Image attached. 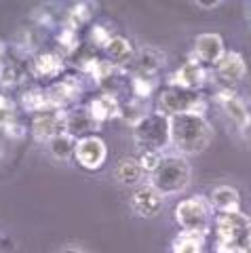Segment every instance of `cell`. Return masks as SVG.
<instances>
[{
    "label": "cell",
    "mask_w": 251,
    "mask_h": 253,
    "mask_svg": "<svg viewBox=\"0 0 251 253\" xmlns=\"http://www.w3.org/2000/svg\"><path fill=\"white\" fill-rule=\"evenodd\" d=\"M171 146L182 156L201 154L213 139V129L203 114H177L169 116Z\"/></svg>",
    "instance_id": "6da1fadb"
},
{
    "label": "cell",
    "mask_w": 251,
    "mask_h": 253,
    "mask_svg": "<svg viewBox=\"0 0 251 253\" xmlns=\"http://www.w3.org/2000/svg\"><path fill=\"white\" fill-rule=\"evenodd\" d=\"M215 253H243L251 247V217L245 211L213 215Z\"/></svg>",
    "instance_id": "7a4b0ae2"
},
{
    "label": "cell",
    "mask_w": 251,
    "mask_h": 253,
    "mask_svg": "<svg viewBox=\"0 0 251 253\" xmlns=\"http://www.w3.org/2000/svg\"><path fill=\"white\" fill-rule=\"evenodd\" d=\"M192 179L190 163L182 154H167L161 158L159 167L150 173V184L161 196L182 194Z\"/></svg>",
    "instance_id": "3957f363"
},
{
    "label": "cell",
    "mask_w": 251,
    "mask_h": 253,
    "mask_svg": "<svg viewBox=\"0 0 251 253\" xmlns=\"http://www.w3.org/2000/svg\"><path fill=\"white\" fill-rule=\"evenodd\" d=\"M213 209L207 199L203 196H190L175 205L173 217L182 232H192V234H209V228L213 224Z\"/></svg>",
    "instance_id": "277c9868"
},
{
    "label": "cell",
    "mask_w": 251,
    "mask_h": 253,
    "mask_svg": "<svg viewBox=\"0 0 251 253\" xmlns=\"http://www.w3.org/2000/svg\"><path fill=\"white\" fill-rule=\"evenodd\" d=\"M207 101L199 91H186L179 86H167L159 93L156 99V112L165 116H177V114H203L205 116Z\"/></svg>",
    "instance_id": "5b68a950"
},
{
    "label": "cell",
    "mask_w": 251,
    "mask_h": 253,
    "mask_svg": "<svg viewBox=\"0 0 251 253\" xmlns=\"http://www.w3.org/2000/svg\"><path fill=\"white\" fill-rule=\"evenodd\" d=\"M133 139L142 150H156V152L171 146L169 116L161 112H148L133 126Z\"/></svg>",
    "instance_id": "8992f818"
},
{
    "label": "cell",
    "mask_w": 251,
    "mask_h": 253,
    "mask_svg": "<svg viewBox=\"0 0 251 253\" xmlns=\"http://www.w3.org/2000/svg\"><path fill=\"white\" fill-rule=\"evenodd\" d=\"M215 101H217V106L222 108V112L232 121V125L237 126V129L247 131L249 126H251V110H249V104L241 97L237 91H232V89H228V86H224V89H219L215 93Z\"/></svg>",
    "instance_id": "52a82bcc"
},
{
    "label": "cell",
    "mask_w": 251,
    "mask_h": 253,
    "mask_svg": "<svg viewBox=\"0 0 251 253\" xmlns=\"http://www.w3.org/2000/svg\"><path fill=\"white\" fill-rule=\"evenodd\" d=\"M74 158L83 169L87 171H97L104 167L106 158H108V146L99 135H87L76 139V150Z\"/></svg>",
    "instance_id": "ba28073f"
},
{
    "label": "cell",
    "mask_w": 251,
    "mask_h": 253,
    "mask_svg": "<svg viewBox=\"0 0 251 253\" xmlns=\"http://www.w3.org/2000/svg\"><path fill=\"white\" fill-rule=\"evenodd\" d=\"M163 201H165V196H161L150 184H139L133 190L129 205L137 217L152 219L163 211Z\"/></svg>",
    "instance_id": "9c48e42d"
},
{
    "label": "cell",
    "mask_w": 251,
    "mask_h": 253,
    "mask_svg": "<svg viewBox=\"0 0 251 253\" xmlns=\"http://www.w3.org/2000/svg\"><path fill=\"white\" fill-rule=\"evenodd\" d=\"M226 46L224 38L215 34V32H205L194 38V49H192V59L199 61L201 66H215V63L224 57Z\"/></svg>",
    "instance_id": "30bf717a"
},
{
    "label": "cell",
    "mask_w": 251,
    "mask_h": 253,
    "mask_svg": "<svg viewBox=\"0 0 251 253\" xmlns=\"http://www.w3.org/2000/svg\"><path fill=\"white\" fill-rule=\"evenodd\" d=\"M66 133V110H53V112L36 114L32 121V135L38 141H49Z\"/></svg>",
    "instance_id": "8fae6325"
},
{
    "label": "cell",
    "mask_w": 251,
    "mask_h": 253,
    "mask_svg": "<svg viewBox=\"0 0 251 253\" xmlns=\"http://www.w3.org/2000/svg\"><path fill=\"white\" fill-rule=\"evenodd\" d=\"M215 76L226 86L239 84L247 76V61L239 51H226L224 57L215 63Z\"/></svg>",
    "instance_id": "7c38bea8"
},
{
    "label": "cell",
    "mask_w": 251,
    "mask_h": 253,
    "mask_svg": "<svg viewBox=\"0 0 251 253\" xmlns=\"http://www.w3.org/2000/svg\"><path fill=\"white\" fill-rule=\"evenodd\" d=\"M207 81V72L205 68L201 66L199 61H186L182 63L173 74L169 76V86H179V89H186V91H201V86L205 84Z\"/></svg>",
    "instance_id": "4fadbf2b"
},
{
    "label": "cell",
    "mask_w": 251,
    "mask_h": 253,
    "mask_svg": "<svg viewBox=\"0 0 251 253\" xmlns=\"http://www.w3.org/2000/svg\"><path fill=\"white\" fill-rule=\"evenodd\" d=\"M165 66V53L152 46H144L139 53H135V57L129 63V74L139 76V78H154L159 74V70Z\"/></svg>",
    "instance_id": "5bb4252c"
},
{
    "label": "cell",
    "mask_w": 251,
    "mask_h": 253,
    "mask_svg": "<svg viewBox=\"0 0 251 253\" xmlns=\"http://www.w3.org/2000/svg\"><path fill=\"white\" fill-rule=\"evenodd\" d=\"M44 91H46V97H49L53 110H64L83 93V84L76 76H64L61 81L53 83Z\"/></svg>",
    "instance_id": "9a60e30c"
},
{
    "label": "cell",
    "mask_w": 251,
    "mask_h": 253,
    "mask_svg": "<svg viewBox=\"0 0 251 253\" xmlns=\"http://www.w3.org/2000/svg\"><path fill=\"white\" fill-rule=\"evenodd\" d=\"M121 101L116 97L114 93H99L97 97H93L89 101V114L91 118L95 121V125H104L108 121H112V118H119L121 116Z\"/></svg>",
    "instance_id": "2e32d148"
},
{
    "label": "cell",
    "mask_w": 251,
    "mask_h": 253,
    "mask_svg": "<svg viewBox=\"0 0 251 253\" xmlns=\"http://www.w3.org/2000/svg\"><path fill=\"white\" fill-rule=\"evenodd\" d=\"M207 201L211 205V209H213V213H237V211H243L241 192L234 186H217V188H213Z\"/></svg>",
    "instance_id": "e0dca14e"
},
{
    "label": "cell",
    "mask_w": 251,
    "mask_h": 253,
    "mask_svg": "<svg viewBox=\"0 0 251 253\" xmlns=\"http://www.w3.org/2000/svg\"><path fill=\"white\" fill-rule=\"evenodd\" d=\"M99 129V125H95V121L91 118L87 108H76L72 112H66V133L72 135L76 139L93 135L91 131Z\"/></svg>",
    "instance_id": "ac0fdd59"
},
{
    "label": "cell",
    "mask_w": 251,
    "mask_h": 253,
    "mask_svg": "<svg viewBox=\"0 0 251 253\" xmlns=\"http://www.w3.org/2000/svg\"><path fill=\"white\" fill-rule=\"evenodd\" d=\"M106 53H108V61L114 68L116 66L127 68L133 61V57H135V49H133L129 38H125V36H112V41L106 46Z\"/></svg>",
    "instance_id": "d6986e66"
},
{
    "label": "cell",
    "mask_w": 251,
    "mask_h": 253,
    "mask_svg": "<svg viewBox=\"0 0 251 253\" xmlns=\"http://www.w3.org/2000/svg\"><path fill=\"white\" fill-rule=\"evenodd\" d=\"M144 169L139 167V163H137V158H133V156H123L119 163H116V167H114V177L121 181L123 186H139L142 184V179H144Z\"/></svg>",
    "instance_id": "ffe728a7"
},
{
    "label": "cell",
    "mask_w": 251,
    "mask_h": 253,
    "mask_svg": "<svg viewBox=\"0 0 251 253\" xmlns=\"http://www.w3.org/2000/svg\"><path fill=\"white\" fill-rule=\"evenodd\" d=\"M32 70L41 78L59 76V72L64 70V57L59 53H38L32 61Z\"/></svg>",
    "instance_id": "44dd1931"
},
{
    "label": "cell",
    "mask_w": 251,
    "mask_h": 253,
    "mask_svg": "<svg viewBox=\"0 0 251 253\" xmlns=\"http://www.w3.org/2000/svg\"><path fill=\"white\" fill-rule=\"evenodd\" d=\"M205 234H192V232H179L173 245H171V253H203L205 251Z\"/></svg>",
    "instance_id": "7402d4cb"
},
{
    "label": "cell",
    "mask_w": 251,
    "mask_h": 253,
    "mask_svg": "<svg viewBox=\"0 0 251 253\" xmlns=\"http://www.w3.org/2000/svg\"><path fill=\"white\" fill-rule=\"evenodd\" d=\"M74 150H76V137L68 135V133H59L57 137H53L49 141V154L57 161H70L74 158Z\"/></svg>",
    "instance_id": "603a6c76"
},
{
    "label": "cell",
    "mask_w": 251,
    "mask_h": 253,
    "mask_svg": "<svg viewBox=\"0 0 251 253\" xmlns=\"http://www.w3.org/2000/svg\"><path fill=\"white\" fill-rule=\"evenodd\" d=\"M21 104L23 108L28 110V112H53L51 108V101L46 97V91L44 89H32V91H26L21 97Z\"/></svg>",
    "instance_id": "cb8c5ba5"
},
{
    "label": "cell",
    "mask_w": 251,
    "mask_h": 253,
    "mask_svg": "<svg viewBox=\"0 0 251 253\" xmlns=\"http://www.w3.org/2000/svg\"><path fill=\"white\" fill-rule=\"evenodd\" d=\"M93 17V9H91V4H74L72 9L68 11L66 15V26L64 28H70V30H78V28H83V26H87V23L91 21Z\"/></svg>",
    "instance_id": "d4e9b609"
},
{
    "label": "cell",
    "mask_w": 251,
    "mask_h": 253,
    "mask_svg": "<svg viewBox=\"0 0 251 253\" xmlns=\"http://www.w3.org/2000/svg\"><path fill=\"white\" fill-rule=\"evenodd\" d=\"M146 114H148V112H146V106H144L142 99H135V97H133L131 101H127V104L121 106V116H123L131 126H135Z\"/></svg>",
    "instance_id": "484cf974"
},
{
    "label": "cell",
    "mask_w": 251,
    "mask_h": 253,
    "mask_svg": "<svg viewBox=\"0 0 251 253\" xmlns=\"http://www.w3.org/2000/svg\"><path fill=\"white\" fill-rule=\"evenodd\" d=\"M131 93L135 99H148L154 93V78H139L131 76Z\"/></svg>",
    "instance_id": "4316f807"
},
{
    "label": "cell",
    "mask_w": 251,
    "mask_h": 253,
    "mask_svg": "<svg viewBox=\"0 0 251 253\" xmlns=\"http://www.w3.org/2000/svg\"><path fill=\"white\" fill-rule=\"evenodd\" d=\"M57 46L66 55L74 53L78 49V34L76 30H70V28H61V32L57 34Z\"/></svg>",
    "instance_id": "83f0119b"
},
{
    "label": "cell",
    "mask_w": 251,
    "mask_h": 253,
    "mask_svg": "<svg viewBox=\"0 0 251 253\" xmlns=\"http://www.w3.org/2000/svg\"><path fill=\"white\" fill-rule=\"evenodd\" d=\"M161 158H163V154L161 152H156V150H142L139 152V156H137V163H139V167L144 169V173H150L159 167V163H161Z\"/></svg>",
    "instance_id": "f1b7e54d"
},
{
    "label": "cell",
    "mask_w": 251,
    "mask_h": 253,
    "mask_svg": "<svg viewBox=\"0 0 251 253\" xmlns=\"http://www.w3.org/2000/svg\"><path fill=\"white\" fill-rule=\"evenodd\" d=\"M89 38H91V44H95L97 49H106L112 41V36H110V30L106 26H93L91 32H89Z\"/></svg>",
    "instance_id": "f546056e"
},
{
    "label": "cell",
    "mask_w": 251,
    "mask_h": 253,
    "mask_svg": "<svg viewBox=\"0 0 251 253\" xmlns=\"http://www.w3.org/2000/svg\"><path fill=\"white\" fill-rule=\"evenodd\" d=\"M19 83V70L13 63H2L0 66V84L2 86H13Z\"/></svg>",
    "instance_id": "4dcf8cb0"
},
{
    "label": "cell",
    "mask_w": 251,
    "mask_h": 253,
    "mask_svg": "<svg viewBox=\"0 0 251 253\" xmlns=\"http://www.w3.org/2000/svg\"><path fill=\"white\" fill-rule=\"evenodd\" d=\"M15 118V106L13 101L6 97V95L0 93V126L6 125L9 121H13Z\"/></svg>",
    "instance_id": "1f68e13d"
},
{
    "label": "cell",
    "mask_w": 251,
    "mask_h": 253,
    "mask_svg": "<svg viewBox=\"0 0 251 253\" xmlns=\"http://www.w3.org/2000/svg\"><path fill=\"white\" fill-rule=\"evenodd\" d=\"M2 131H4V135L9 139H21L23 135H26V126H21L17 123V118H13V121L2 125Z\"/></svg>",
    "instance_id": "d6a6232c"
},
{
    "label": "cell",
    "mask_w": 251,
    "mask_h": 253,
    "mask_svg": "<svg viewBox=\"0 0 251 253\" xmlns=\"http://www.w3.org/2000/svg\"><path fill=\"white\" fill-rule=\"evenodd\" d=\"M199 6V9H205V11H211V9H215V6H222L224 2L222 0H197V2H194Z\"/></svg>",
    "instance_id": "836d02e7"
},
{
    "label": "cell",
    "mask_w": 251,
    "mask_h": 253,
    "mask_svg": "<svg viewBox=\"0 0 251 253\" xmlns=\"http://www.w3.org/2000/svg\"><path fill=\"white\" fill-rule=\"evenodd\" d=\"M59 253H89V251H84L81 247H66V249H61Z\"/></svg>",
    "instance_id": "e575fe53"
},
{
    "label": "cell",
    "mask_w": 251,
    "mask_h": 253,
    "mask_svg": "<svg viewBox=\"0 0 251 253\" xmlns=\"http://www.w3.org/2000/svg\"><path fill=\"white\" fill-rule=\"evenodd\" d=\"M243 253H251V247H249V249H245V251H243Z\"/></svg>",
    "instance_id": "d590c367"
}]
</instances>
